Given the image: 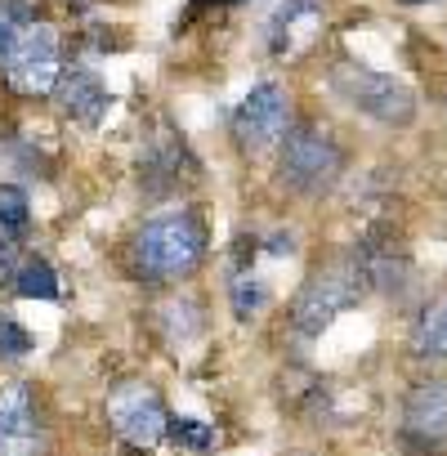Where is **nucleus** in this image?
Here are the masks:
<instances>
[{
	"label": "nucleus",
	"instance_id": "nucleus-1",
	"mask_svg": "<svg viewBox=\"0 0 447 456\" xmlns=\"http://www.w3.org/2000/svg\"><path fill=\"white\" fill-rule=\"evenodd\" d=\"M206 256V228L192 210L157 215L134 233V269L143 282L188 278Z\"/></svg>",
	"mask_w": 447,
	"mask_h": 456
},
{
	"label": "nucleus",
	"instance_id": "nucleus-2",
	"mask_svg": "<svg viewBox=\"0 0 447 456\" xmlns=\"http://www.w3.org/2000/svg\"><path fill=\"white\" fill-rule=\"evenodd\" d=\"M362 287H367V269H362V265L336 260V265L318 269V273L300 287V296H296V305H291V327H296L300 336H322L349 305L362 300Z\"/></svg>",
	"mask_w": 447,
	"mask_h": 456
},
{
	"label": "nucleus",
	"instance_id": "nucleus-3",
	"mask_svg": "<svg viewBox=\"0 0 447 456\" xmlns=\"http://www.w3.org/2000/svg\"><path fill=\"white\" fill-rule=\"evenodd\" d=\"M331 86H336V94H340L349 108L367 112V117L380 121V126H407V121L416 117V94H411L402 81L385 77V72H367V68H358V63H345V68H336Z\"/></svg>",
	"mask_w": 447,
	"mask_h": 456
},
{
	"label": "nucleus",
	"instance_id": "nucleus-4",
	"mask_svg": "<svg viewBox=\"0 0 447 456\" xmlns=\"http://www.w3.org/2000/svg\"><path fill=\"white\" fill-rule=\"evenodd\" d=\"M59 72H63V63H59V32L50 23H28L19 32V45L5 59L10 86L23 99H41V94H50L59 86Z\"/></svg>",
	"mask_w": 447,
	"mask_h": 456
},
{
	"label": "nucleus",
	"instance_id": "nucleus-5",
	"mask_svg": "<svg viewBox=\"0 0 447 456\" xmlns=\"http://www.w3.org/2000/svg\"><path fill=\"white\" fill-rule=\"evenodd\" d=\"M345 170L340 148L318 130H291L282 139V179L296 192H327Z\"/></svg>",
	"mask_w": 447,
	"mask_h": 456
},
{
	"label": "nucleus",
	"instance_id": "nucleus-6",
	"mask_svg": "<svg viewBox=\"0 0 447 456\" xmlns=\"http://www.w3.org/2000/svg\"><path fill=\"white\" fill-rule=\"evenodd\" d=\"M108 420L130 447H157L166 438V425H170V416L161 407V394L143 380L117 385L108 394Z\"/></svg>",
	"mask_w": 447,
	"mask_h": 456
},
{
	"label": "nucleus",
	"instance_id": "nucleus-7",
	"mask_svg": "<svg viewBox=\"0 0 447 456\" xmlns=\"http://www.w3.org/2000/svg\"><path fill=\"white\" fill-rule=\"evenodd\" d=\"M287 121H291V103H287V90L278 81H260L251 86V94L238 103L233 112V134L242 148L260 152L269 143H278L287 134Z\"/></svg>",
	"mask_w": 447,
	"mask_h": 456
},
{
	"label": "nucleus",
	"instance_id": "nucleus-8",
	"mask_svg": "<svg viewBox=\"0 0 447 456\" xmlns=\"http://www.w3.org/2000/svg\"><path fill=\"white\" fill-rule=\"evenodd\" d=\"M0 456H45V434L28 385H0Z\"/></svg>",
	"mask_w": 447,
	"mask_h": 456
},
{
	"label": "nucleus",
	"instance_id": "nucleus-9",
	"mask_svg": "<svg viewBox=\"0 0 447 456\" xmlns=\"http://www.w3.org/2000/svg\"><path fill=\"white\" fill-rule=\"evenodd\" d=\"M402 438L416 452L447 447V385H416L402 407Z\"/></svg>",
	"mask_w": 447,
	"mask_h": 456
},
{
	"label": "nucleus",
	"instance_id": "nucleus-10",
	"mask_svg": "<svg viewBox=\"0 0 447 456\" xmlns=\"http://www.w3.org/2000/svg\"><path fill=\"white\" fill-rule=\"evenodd\" d=\"M54 99H59V108L77 126H99L103 112H108V103H112L108 86L90 68H63L59 72V86H54Z\"/></svg>",
	"mask_w": 447,
	"mask_h": 456
},
{
	"label": "nucleus",
	"instance_id": "nucleus-11",
	"mask_svg": "<svg viewBox=\"0 0 447 456\" xmlns=\"http://www.w3.org/2000/svg\"><path fill=\"white\" fill-rule=\"evenodd\" d=\"M322 28V0H278L269 19V50L273 54H300Z\"/></svg>",
	"mask_w": 447,
	"mask_h": 456
},
{
	"label": "nucleus",
	"instance_id": "nucleus-12",
	"mask_svg": "<svg viewBox=\"0 0 447 456\" xmlns=\"http://www.w3.org/2000/svg\"><path fill=\"white\" fill-rule=\"evenodd\" d=\"M411 349L420 358H434V362L447 358V296H438V300L425 305V314L411 327Z\"/></svg>",
	"mask_w": 447,
	"mask_h": 456
},
{
	"label": "nucleus",
	"instance_id": "nucleus-13",
	"mask_svg": "<svg viewBox=\"0 0 447 456\" xmlns=\"http://www.w3.org/2000/svg\"><path fill=\"white\" fill-rule=\"evenodd\" d=\"M14 291L23 300H54L59 296V273L45 260H23L14 273Z\"/></svg>",
	"mask_w": 447,
	"mask_h": 456
},
{
	"label": "nucleus",
	"instance_id": "nucleus-14",
	"mask_svg": "<svg viewBox=\"0 0 447 456\" xmlns=\"http://www.w3.org/2000/svg\"><path fill=\"white\" fill-rule=\"evenodd\" d=\"M161 322H166V336L170 340H192L197 331H201V314H197V305L192 300H170L166 309H161Z\"/></svg>",
	"mask_w": 447,
	"mask_h": 456
},
{
	"label": "nucleus",
	"instance_id": "nucleus-15",
	"mask_svg": "<svg viewBox=\"0 0 447 456\" xmlns=\"http://www.w3.org/2000/svg\"><path fill=\"white\" fill-rule=\"evenodd\" d=\"M264 305H269V287L256 282V273H238L233 278V309H238V318H251Z\"/></svg>",
	"mask_w": 447,
	"mask_h": 456
},
{
	"label": "nucleus",
	"instance_id": "nucleus-16",
	"mask_svg": "<svg viewBox=\"0 0 447 456\" xmlns=\"http://www.w3.org/2000/svg\"><path fill=\"white\" fill-rule=\"evenodd\" d=\"M166 434H170L179 447H188V452H206V447L215 443V429H210L206 420H192V416L170 420V425H166Z\"/></svg>",
	"mask_w": 447,
	"mask_h": 456
},
{
	"label": "nucleus",
	"instance_id": "nucleus-17",
	"mask_svg": "<svg viewBox=\"0 0 447 456\" xmlns=\"http://www.w3.org/2000/svg\"><path fill=\"white\" fill-rule=\"evenodd\" d=\"M28 192L19 183H0V228H23L28 224Z\"/></svg>",
	"mask_w": 447,
	"mask_h": 456
},
{
	"label": "nucleus",
	"instance_id": "nucleus-18",
	"mask_svg": "<svg viewBox=\"0 0 447 456\" xmlns=\"http://www.w3.org/2000/svg\"><path fill=\"white\" fill-rule=\"evenodd\" d=\"M28 349H32V336L19 327V322H0V358H28Z\"/></svg>",
	"mask_w": 447,
	"mask_h": 456
},
{
	"label": "nucleus",
	"instance_id": "nucleus-19",
	"mask_svg": "<svg viewBox=\"0 0 447 456\" xmlns=\"http://www.w3.org/2000/svg\"><path fill=\"white\" fill-rule=\"evenodd\" d=\"M19 32H23V28H19L14 19L0 14V63H5V59H10V50L19 45Z\"/></svg>",
	"mask_w": 447,
	"mask_h": 456
},
{
	"label": "nucleus",
	"instance_id": "nucleus-20",
	"mask_svg": "<svg viewBox=\"0 0 447 456\" xmlns=\"http://www.w3.org/2000/svg\"><path fill=\"white\" fill-rule=\"evenodd\" d=\"M19 269H14V242H5L0 238V278H14Z\"/></svg>",
	"mask_w": 447,
	"mask_h": 456
},
{
	"label": "nucleus",
	"instance_id": "nucleus-21",
	"mask_svg": "<svg viewBox=\"0 0 447 456\" xmlns=\"http://www.w3.org/2000/svg\"><path fill=\"white\" fill-rule=\"evenodd\" d=\"M269 251H273V256H291V251H296L291 233H273V238H269Z\"/></svg>",
	"mask_w": 447,
	"mask_h": 456
},
{
	"label": "nucleus",
	"instance_id": "nucleus-22",
	"mask_svg": "<svg viewBox=\"0 0 447 456\" xmlns=\"http://www.w3.org/2000/svg\"><path fill=\"white\" fill-rule=\"evenodd\" d=\"M402 5H425V0H402Z\"/></svg>",
	"mask_w": 447,
	"mask_h": 456
},
{
	"label": "nucleus",
	"instance_id": "nucleus-23",
	"mask_svg": "<svg viewBox=\"0 0 447 456\" xmlns=\"http://www.w3.org/2000/svg\"><path fill=\"white\" fill-rule=\"evenodd\" d=\"M219 5H238V0H219Z\"/></svg>",
	"mask_w": 447,
	"mask_h": 456
},
{
	"label": "nucleus",
	"instance_id": "nucleus-24",
	"mask_svg": "<svg viewBox=\"0 0 447 456\" xmlns=\"http://www.w3.org/2000/svg\"><path fill=\"white\" fill-rule=\"evenodd\" d=\"M77 5H85V0H77Z\"/></svg>",
	"mask_w": 447,
	"mask_h": 456
}]
</instances>
